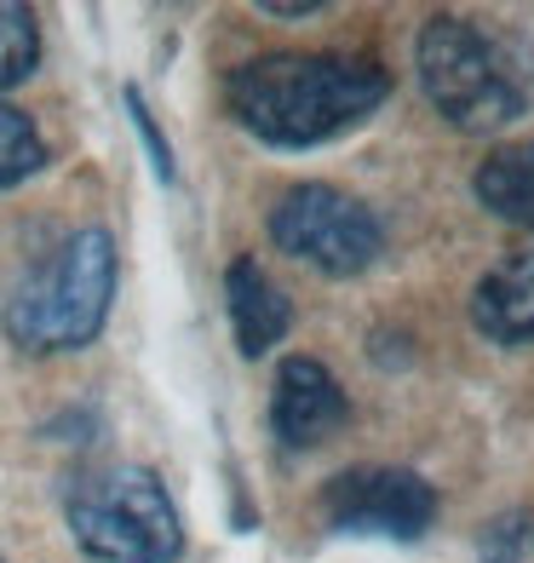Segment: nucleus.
I'll return each mask as SVG.
<instances>
[{
  "instance_id": "11",
  "label": "nucleus",
  "mask_w": 534,
  "mask_h": 563,
  "mask_svg": "<svg viewBox=\"0 0 534 563\" xmlns=\"http://www.w3.org/2000/svg\"><path fill=\"white\" fill-rule=\"evenodd\" d=\"M41 64V23L30 7H18V0H0V92L30 81Z\"/></svg>"
},
{
  "instance_id": "16",
  "label": "nucleus",
  "mask_w": 534,
  "mask_h": 563,
  "mask_svg": "<svg viewBox=\"0 0 534 563\" xmlns=\"http://www.w3.org/2000/svg\"><path fill=\"white\" fill-rule=\"evenodd\" d=\"M0 563H7V558H0Z\"/></svg>"
},
{
  "instance_id": "7",
  "label": "nucleus",
  "mask_w": 534,
  "mask_h": 563,
  "mask_svg": "<svg viewBox=\"0 0 534 563\" xmlns=\"http://www.w3.org/2000/svg\"><path fill=\"white\" fill-rule=\"evenodd\" d=\"M351 420V402H345V386L327 363L316 356H288L276 368V386H270V431L288 454H304V449H322L327 438H340Z\"/></svg>"
},
{
  "instance_id": "15",
  "label": "nucleus",
  "mask_w": 534,
  "mask_h": 563,
  "mask_svg": "<svg viewBox=\"0 0 534 563\" xmlns=\"http://www.w3.org/2000/svg\"><path fill=\"white\" fill-rule=\"evenodd\" d=\"M259 12H270V18H311V12H322V7H316V0H288V7H282V0H265Z\"/></svg>"
},
{
  "instance_id": "12",
  "label": "nucleus",
  "mask_w": 534,
  "mask_h": 563,
  "mask_svg": "<svg viewBox=\"0 0 534 563\" xmlns=\"http://www.w3.org/2000/svg\"><path fill=\"white\" fill-rule=\"evenodd\" d=\"M46 167V139L18 104H0V190H18L23 178Z\"/></svg>"
},
{
  "instance_id": "13",
  "label": "nucleus",
  "mask_w": 534,
  "mask_h": 563,
  "mask_svg": "<svg viewBox=\"0 0 534 563\" xmlns=\"http://www.w3.org/2000/svg\"><path fill=\"white\" fill-rule=\"evenodd\" d=\"M477 563H534V511H500L482 523Z\"/></svg>"
},
{
  "instance_id": "10",
  "label": "nucleus",
  "mask_w": 534,
  "mask_h": 563,
  "mask_svg": "<svg viewBox=\"0 0 534 563\" xmlns=\"http://www.w3.org/2000/svg\"><path fill=\"white\" fill-rule=\"evenodd\" d=\"M471 190L494 219L518 224V230H534V139L489 150V162L477 167Z\"/></svg>"
},
{
  "instance_id": "2",
  "label": "nucleus",
  "mask_w": 534,
  "mask_h": 563,
  "mask_svg": "<svg viewBox=\"0 0 534 563\" xmlns=\"http://www.w3.org/2000/svg\"><path fill=\"white\" fill-rule=\"evenodd\" d=\"M115 299V236L104 224H87L46 260L35 276H23L0 328L18 351L53 356V351H81L104 334Z\"/></svg>"
},
{
  "instance_id": "9",
  "label": "nucleus",
  "mask_w": 534,
  "mask_h": 563,
  "mask_svg": "<svg viewBox=\"0 0 534 563\" xmlns=\"http://www.w3.org/2000/svg\"><path fill=\"white\" fill-rule=\"evenodd\" d=\"M471 322L494 345L534 340V253H512L471 288Z\"/></svg>"
},
{
  "instance_id": "5",
  "label": "nucleus",
  "mask_w": 534,
  "mask_h": 563,
  "mask_svg": "<svg viewBox=\"0 0 534 563\" xmlns=\"http://www.w3.org/2000/svg\"><path fill=\"white\" fill-rule=\"evenodd\" d=\"M270 242L304 260L322 276H363L379 253H386V224L368 201H356L334 185H293L282 201L270 208Z\"/></svg>"
},
{
  "instance_id": "4",
  "label": "nucleus",
  "mask_w": 534,
  "mask_h": 563,
  "mask_svg": "<svg viewBox=\"0 0 534 563\" xmlns=\"http://www.w3.org/2000/svg\"><path fill=\"white\" fill-rule=\"evenodd\" d=\"M414 69H420V87L431 98L448 126L460 133H500L523 115V81L505 69L500 46L477 30V23L437 12L420 30L414 41Z\"/></svg>"
},
{
  "instance_id": "3",
  "label": "nucleus",
  "mask_w": 534,
  "mask_h": 563,
  "mask_svg": "<svg viewBox=\"0 0 534 563\" xmlns=\"http://www.w3.org/2000/svg\"><path fill=\"white\" fill-rule=\"evenodd\" d=\"M69 534L92 563H173L185 552V523L167 483L144 466L87 472L64 500Z\"/></svg>"
},
{
  "instance_id": "14",
  "label": "nucleus",
  "mask_w": 534,
  "mask_h": 563,
  "mask_svg": "<svg viewBox=\"0 0 534 563\" xmlns=\"http://www.w3.org/2000/svg\"><path fill=\"white\" fill-rule=\"evenodd\" d=\"M126 110H133V126H138V139H144V150H149V162H156V178H167V185H173V150H167V139H162L156 115L144 110L138 87H126Z\"/></svg>"
},
{
  "instance_id": "1",
  "label": "nucleus",
  "mask_w": 534,
  "mask_h": 563,
  "mask_svg": "<svg viewBox=\"0 0 534 563\" xmlns=\"http://www.w3.org/2000/svg\"><path fill=\"white\" fill-rule=\"evenodd\" d=\"M391 98V75L374 58L351 53H270L236 64L224 81V104L270 150H316L363 126Z\"/></svg>"
},
{
  "instance_id": "6",
  "label": "nucleus",
  "mask_w": 534,
  "mask_h": 563,
  "mask_svg": "<svg viewBox=\"0 0 534 563\" xmlns=\"http://www.w3.org/2000/svg\"><path fill=\"white\" fill-rule=\"evenodd\" d=\"M437 489L409 466H351L322 483V523L368 541H420L437 523Z\"/></svg>"
},
{
  "instance_id": "8",
  "label": "nucleus",
  "mask_w": 534,
  "mask_h": 563,
  "mask_svg": "<svg viewBox=\"0 0 534 563\" xmlns=\"http://www.w3.org/2000/svg\"><path fill=\"white\" fill-rule=\"evenodd\" d=\"M224 299H231V328H236V351L242 356H265L270 345H282L293 328V305L276 282L259 271V260H231L224 271Z\"/></svg>"
}]
</instances>
